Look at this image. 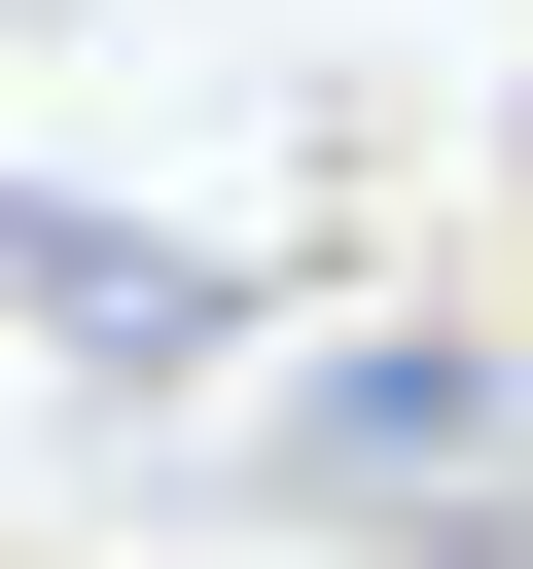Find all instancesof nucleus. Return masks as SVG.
I'll use <instances>...</instances> for the list:
<instances>
[{
    "label": "nucleus",
    "instance_id": "obj_2",
    "mask_svg": "<svg viewBox=\"0 0 533 569\" xmlns=\"http://www.w3.org/2000/svg\"><path fill=\"white\" fill-rule=\"evenodd\" d=\"M0 320H36V356H107V391H213V356H249V284H178L107 178H0Z\"/></svg>",
    "mask_w": 533,
    "mask_h": 569
},
{
    "label": "nucleus",
    "instance_id": "obj_1",
    "mask_svg": "<svg viewBox=\"0 0 533 569\" xmlns=\"http://www.w3.org/2000/svg\"><path fill=\"white\" fill-rule=\"evenodd\" d=\"M284 498H355V533H533V320H355V356H284Z\"/></svg>",
    "mask_w": 533,
    "mask_h": 569
}]
</instances>
